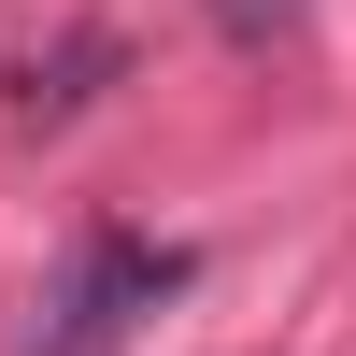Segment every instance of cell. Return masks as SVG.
<instances>
[{
  "mask_svg": "<svg viewBox=\"0 0 356 356\" xmlns=\"http://www.w3.org/2000/svg\"><path fill=\"white\" fill-rule=\"evenodd\" d=\"M300 15H314V0H214V29H228V43H285Z\"/></svg>",
  "mask_w": 356,
  "mask_h": 356,
  "instance_id": "3957f363",
  "label": "cell"
},
{
  "mask_svg": "<svg viewBox=\"0 0 356 356\" xmlns=\"http://www.w3.org/2000/svg\"><path fill=\"white\" fill-rule=\"evenodd\" d=\"M86 72H114V43H100V29H86V43L57 57V72H29L15 100H29V114H72V100H86Z\"/></svg>",
  "mask_w": 356,
  "mask_h": 356,
  "instance_id": "7a4b0ae2",
  "label": "cell"
},
{
  "mask_svg": "<svg viewBox=\"0 0 356 356\" xmlns=\"http://www.w3.org/2000/svg\"><path fill=\"white\" fill-rule=\"evenodd\" d=\"M186 271H200L186 243H143V228L86 214L72 257H57V285L29 300V342L15 356H129L143 328H157V300H186Z\"/></svg>",
  "mask_w": 356,
  "mask_h": 356,
  "instance_id": "6da1fadb",
  "label": "cell"
}]
</instances>
